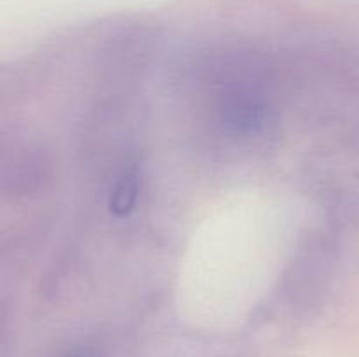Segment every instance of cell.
Returning a JSON list of instances; mask_svg holds the SVG:
<instances>
[{
	"instance_id": "cell-2",
	"label": "cell",
	"mask_w": 359,
	"mask_h": 357,
	"mask_svg": "<svg viewBox=\"0 0 359 357\" xmlns=\"http://www.w3.org/2000/svg\"><path fill=\"white\" fill-rule=\"evenodd\" d=\"M44 167L42 163L41 154L37 153H23L18 158H14L13 164L6 163V170H4V178L13 181V189L20 195H25L30 189L37 188L41 182L42 175H44Z\"/></svg>"
},
{
	"instance_id": "cell-3",
	"label": "cell",
	"mask_w": 359,
	"mask_h": 357,
	"mask_svg": "<svg viewBox=\"0 0 359 357\" xmlns=\"http://www.w3.org/2000/svg\"><path fill=\"white\" fill-rule=\"evenodd\" d=\"M139 172L135 167L125 168L116 178L114 186H112L111 198H109V209L114 216L125 217L135 206L137 198H139Z\"/></svg>"
},
{
	"instance_id": "cell-1",
	"label": "cell",
	"mask_w": 359,
	"mask_h": 357,
	"mask_svg": "<svg viewBox=\"0 0 359 357\" xmlns=\"http://www.w3.org/2000/svg\"><path fill=\"white\" fill-rule=\"evenodd\" d=\"M221 118L230 132L238 135H252L265 126L266 107L249 91H233L224 98Z\"/></svg>"
}]
</instances>
